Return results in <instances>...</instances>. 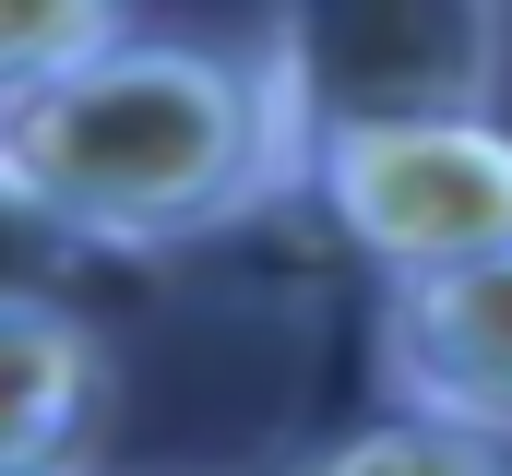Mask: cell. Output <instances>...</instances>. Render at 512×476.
I'll return each instance as SVG.
<instances>
[{"label": "cell", "instance_id": "cell-3", "mask_svg": "<svg viewBox=\"0 0 512 476\" xmlns=\"http://www.w3.org/2000/svg\"><path fill=\"white\" fill-rule=\"evenodd\" d=\"M298 203L346 238L382 286L489 262V250H512V108L334 131V143L298 155Z\"/></svg>", "mask_w": 512, "mask_h": 476}, {"label": "cell", "instance_id": "cell-1", "mask_svg": "<svg viewBox=\"0 0 512 476\" xmlns=\"http://www.w3.org/2000/svg\"><path fill=\"white\" fill-rule=\"evenodd\" d=\"M0 179L84 262H131V250L227 238L262 203H286L298 143L262 96L251 48L131 24L96 60H72L0 108Z\"/></svg>", "mask_w": 512, "mask_h": 476}, {"label": "cell", "instance_id": "cell-6", "mask_svg": "<svg viewBox=\"0 0 512 476\" xmlns=\"http://www.w3.org/2000/svg\"><path fill=\"white\" fill-rule=\"evenodd\" d=\"M286 476H512V453L465 441V429H441V417H405V405H382V417H358V429L310 441Z\"/></svg>", "mask_w": 512, "mask_h": 476}, {"label": "cell", "instance_id": "cell-8", "mask_svg": "<svg viewBox=\"0 0 512 476\" xmlns=\"http://www.w3.org/2000/svg\"><path fill=\"white\" fill-rule=\"evenodd\" d=\"M72 274H84V250L0 179V298H72Z\"/></svg>", "mask_w": 512, "mask_h": 476}, {"label": "cell", "instance_id": "cell-5", "mask_svg": "<svg viewBox=\"0 0 512 476\" xmlns=\"http://www.w3.org/2000/svg\"><path fill=\"white\" fill-rule=\"evenodd\" d=\"M120 417L108 334L72 298H0V476H96Z\"/></svg>", "mask_w": 512, "mask_h": 476}, {"label": "cell", "instance_id": "cell-2", "mask_svg": "<svg viewBox=\"0 0 512 476\" xmlns=\"http://www.w3.org/2000/svg\"><path fill=\"white\" fill-rule=\"evenodd\" d=\"M251 72L298 155L334 143V131L501 108L512 0H262Z\"/></svg>", "mask_w": 512, "mask_h": 476}, {"label": "cell", "instance_id": "cell-4", "mask_svg": "<svg viewBox=\"0 0 512 476\" xmlns=\"http://www.w3.org/2000/svg\"><path fill=\"white\" fill-rule=\"evenodd\" d=\"M370 357H382L405 417H441V429L512 453V250L417 274V286H382Z\"/></svg>", "mask_w": 512, "mask_h": 476}, {"label": "cell", "instance_id": "cell-7", "mask_svg": "<svg viewBox=\"0 0 512 476\" xmlns=\"http://www.w3.org/2000/svg\"><path fill=\"white\" fill-rule=\"evenodd\" d=\"M108 36H131V0H0V108L72 60H96Z\"/></svg>", "mask_w": 512, "mask_h": 476}]
</instances>
